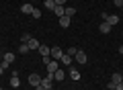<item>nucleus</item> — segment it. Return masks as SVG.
<instances>
[{
	"label": "nucleus",
	"instance_id": "1",
	"mask_svg": "<svg viewBox=\"0 0 123 90\" xmlns=\"http://www.w3.org/2000/svg\"><path fill=\"white\" fill-rule=\"evenodd\" d=\"M43 61H45V70H47L49 74H53L55 70H60V61H57V60H51V57H43Z\"/></svg>",
	"mask_w": 123,
	"mask_h": 90
},
{
	"label": "nucleus",
	"instance_id": "2",
	"mask_svg": "<svg viewBox=\"0 0 123 90\" xmlns=\"http://www.w3.org/2000/svg\"><path fill=\"white\" fill-rule=\"evenodd\" d=\"M74 61H78L80 66L88 64V55H86V51H82V49H78V51H76V55H74Z\"/></svg>",
	"mask_w": 123,
	"mask_h": 90
},
{
	"label": "nucleus",
	"instance_id": "3",
	"mask_svg": "<svg viewBox=\"0 0 123 90\" xmlns=\"http://www.w3.org/2000/svg\"><path fill=\"white\" fill-rule=\"evenodd\" d=\"M64 53H66V51H62V47H57V45H53V47H51V53H49V57H51V60H57V61H60Z\"/></svg>",
	"mask_w": 123,
	"mask_h": 90
},
{
	"label": "nucleus",
	"instance_id": "4",
	"mask_svg": "<svg viewBox=\"0 0 123 90\" xmlns=\"http://www.w3.org/2000/svg\"><path fill=\"white\" fill-rule=\"evenodd\" d=\"M29 84L31 86H39L41 84V76H39V74H31V76H29Z\"/></svg>",
	"mask_w": 123,
	"mask_h": 90
},
{
	"label": "nucleus",
	"instance_id": "5",
	"mask_svg": "<svg viewBox=\"0 0 123 90\" xmlns=\"http://www.w3.org/2000/svg\"><path fill=\"white\" fill-rule=\"evenodd\" d=\"M10 86H12V88H18V86H21V80H18V72H17V70L12 72V78H10Z\"/></svg>",
	"mask_w": 123,
	"mask_h": 90
},
{
	"label": "nucleus",
	"instance_id": "6",
	"mask_svg": "<svg viewBox=\"0 0 123 90\" xmlns=\"http://www.w3.org/2000/svg\"><path fill=\"white\" fill-rule=\"evenodd\" d=\"M37 51H39L43 57H49V53H51V47H49V45H39V49H37Z\"/></svg>",
	"mask_w": 123,
	"mask_h": 90
},
{
	"label": "nucleus",
	"instance_id": "7",
	"mask_svg": "<svg viewBox=\"0 0 123 90\" xmlns=\"http://www.w3.org/2000/svg\"><path fill=\"white\" fill-rule=\"evenodd\" d=\"M98 31H101L103 35H107V33H111V25H109V23H107V21H103L101 25H98Z\"/></svg>",
	"mask_w": 123,
	"mask_h": 90
},
{
	"label": "nucleus",
	"instance_id": "8",
	"mask_svg": "<svg viewBox=\"0 0 123 90\" xmlns=\"http://www.w3.org/2000/svg\"><path fill=\"white\" fill-rule=\"evenodd\" d=\"M64 78H66V72H64V70H55V72H53V80H57V82H62L64 80Z\"/></svg>",
	"mask_w": 123,
	"mask_h": 90
},
{
	"label": "nucleus",
	"instance_id": "9",
	"mask_svg": "<svg viewBox=\"0 0 123 90\" xmlns=\"http://www.w3.org/2000/svg\"><path fill=\"white\" fill-rule=\"evenodd\" d=\"M60 61H62L64 66H72V64H74V57H72V55H68V53H64Z\"/></svg>",
	"mask_w": 123,
	"mask_h": 90
},
{
	"label": "nucleus",
	"instance_id": "10",
	"mask_svg": "<svg viewBox=\"0 0 123 90\" xmlns=\"http://www.w3.org/2000/svg\"><path fill=\"white\" fill-rule=\"evenodd\" d=\"M107 23H109L111 27L119 25V14H109V17H107Z\"/></svg>",
	"mask_w": 123,
	"mask_h": 90
},
{
	"label": "nucleus",
	"instance_id": "11",
	"mask_svg": "<svg viewBox=\"0 0 123 90\" xmlns=\"http://www.w3.org/2000/svg\"><path fill=\"white\" fill-rule=\"evenodd\" d=\"M53 14H55L57 18L64 17V14H66V6H57V4H55V8H53Z\"/></svg>",
	"mask_w": 123,
	"mask_h": 90
},
{
	"label": "nucleus",
	"instance_id": "12",
	"mask_svg": "<svg viewBox=\"0 0 123 90\" xmlns=\"http://www.w3.org/2000/svg\"><path fill=\"white\" fill-rule=\"evenodd\" d=\"M33 8H35L33 4H29V2H25V4L21 6V12H25V14H31V12H33Z\"/></svg>",
	"mask_w": 123,
	"mask_h": 90
},
{
	"label": "nucleus",
	"instance_id": "13",
	"mask_svg": "<svg viewBox=\"0 0 123 90\" xmlns=\"http://www.w3.org/2000/svg\"><path fill=\"white\" fill-rule=\"evenodd\" d=\"M70 23H72L70 17H66V14H64V17H60V27H64V29H66V27H70Z\"/></svg>",
	"mask_w": 123,
	"mask_h": 90
},
{
	"label": "nucleus",
	"instance_id": "14",
	"mask_svg": "<svg viewBox=\"0 0 123 90\" xmlns=\"http://www.w3.org/2000/svg\"><path fill=\"white\" fill-rule=\"evenodd\" d=\"M41 84H43V86L45 84H53V74L47 72V74H45V78H41Z\"/></svg>",
	"mask_w": 123,
	"mask_h": 90
},
{
	"label": "nucleus",
	"instance_id": "15",
	"mask_svg": "<svg viewBox=\"0 0 123 90\" xmlns=\"http://www.w3.org/2000/svg\"><path fill=\"white\" fill-rule=\"evenodd\" d=\"M0 61H6V64H12V61H14V53H4Z\"/></svg>",
	"mask_w": 123,
	"mask_h": 90
},
{
	"label": "nucleus",
	"instance_id": "16",
	"mask_svg": "<svg viewBox=\"0 0 123 90\" xmlns=\"http://www.w3.org/2000/svg\"><path fill=\"white\" fill-rule=\"evenodd\" d=\"M111 82H113V84H119V82H123V76H121V74H117V72L111 74Z\"/></svg>",
	"mask_w": 123,
	"mask_h": 90
},
{
	"label": "nucleus",
	"instance_id": "17",
	"mask_svg": "<svg viewBox=\"0 0 123 90\" xmlns=\"http://www.w3.org/2000/svg\"><path fill=\"white\" fill-rule=\"evenodd\" d=\"M70 78H72L74 82H78L82 76H80V72H78V70H74V68H72V70H70Z\"/></svg>",
	"mask_w": 123,
	"mask_h": 90
},
{
	"label": "nucleus",
	"instance_id": "18",
	"mask_svg": "<svg viewBox=\"0 0 123 90\" xmlns=\"http://www.w3.org/2000/svg\"><path fill=\"white\" fill-rule=\"evenodd\" d=\"M31 49H29V43H21V45H18V53H23V55H25V53H29Z\"/></svg>",
	"mask_w": 123,
	"mask_h": 90
},
{
	"label": "nucleus",
	"instance_id": "19",
	"mask_svg": "<svg viewBox=\"0 0 123 90\" xmlns=\"http://www.w3.org/2000/svg\"><path fill=\"white\" fill-rule=\"evenodd\" d=\"M39 45H41V43L37 41V39H33V37L29 39V49H39Z\"/></svg>",
	"mask_w": 123,
	"mask_h": 90
},
{
	"label": "nucleus",
	"instance_id": "20",
	"mask_svg": "<svg viewBox=\"0 0 123 90\" xmlns=\"http://www.w3.org/2000/svg\"><path fill=\"white\" fill-rule=\"evenodd\" d=\"M74 14H76V8H74V6H66V17H74Z\"/></svg>",
	"mask_w": 123,
	"mask_h": 90
},
{
	"label": "nucleus",
	"instance_id": "21",
	"mask_svg": "<svg viewBox=\"0 0 123 90\" xmlns=\"http://www.w3.org/2000/svg\"><path fill=\"white\" fill-rule=\"evenodd\" d=\"M45 8H47V10H53V8H55V2H53V0H45Z\"/></svg>",
	"mask_w": 123,
	"mask_h": 90
},
{
	"label": "nucleus",
	"instance_id": "22",
	"mask_svg": "<svg viewBox=\"0 0 123 90\" xmlns=\"http://www.w3.org/2000/svg\"><path fill=\"white\" fill-rule=\"evenodd\" d=\"M41 14H43V12H41L39 8H33V12H31V17H33V18H41Z\"/></svg>",
	"mask_w": 123,
	"mask_h": 90
},
{
	"label": "nucleus",
	"instance_id": "23",
	"mask_svg": "<svg viewBox=\"0 0 123 90\" xmlns=\"http://www.w3.org/2000/svg\"><path fill=\"white\" fill-rule=\"evenodd\" d=\"M29 39H31L29 33H23V35H21V43H29Z\"/></svg>",
	"mask_w": 123,
	"mask_h": 90
},
{
	"label": "nucleus",
	"instance_id": "24",
	"mask_svg": "<svg viewBox=\"0 0 123 90\" xmlns=\"http://www.w3.org/2000/svg\"><path fill=\"white\" fill-rule=\"evenodd\" d=\"M76 51H78V49H76V47H70V49H68L66 53H68V55H72V57H74V55H76Z\"/></svg>",
	"mask_w": 123,
	"mask_h": 90
},
{
	"label": "nucleus",
	"instance_id": "25",
	"mask_svg": "<svg viewBox=\"0 0 123 90\" xmlns=\"http://www.w3.org/2000/svg\"><path fill=\"white\" fill-rule=\"evenodd\" d=\"M53 2H55L57 6H66V2H68V0H53Z\"/></svg>",
	"mask_w": 123,
	"mask_h": 90
},
{
	"label": "nucleus",
	"instance_id": "26",
	"mask_svg": "<svg viewBox=\"0 0 123 90\" xmlns=\"http://www.w3.org/2000/svg\"><path fill=\"white\" fill-rule=\"evenodd\" d=\"M115 6H117V8H121V6H123V0H115Z\"/></svg>",
	"mask_w": 123,
	"mask_h": 90
},
{
	"label": "nucleus",
	"instance_id": "27",
	"mask_svg": "<svg viewBox=\"0 0 123 90\" xmlns=\"http://www.w3.org/2000/svg\"><path fill=\"white\" fill-rule=\"evenodd\" d=\"M41 86H43V84H41ZM43 88H45V90H53V84H45Z\"/></svg>",
	"mask_w": 123,
	"mask_h": 90
},
{
	"label": "nucleus",
	"instance_id": "28",
	"mask_svg": "<svg viewBox=\"0 0 123 90\" xmlns=\"http://www.w3.org/2000/svg\"><path fill=\"white\" fill-rule=\"evenodd\" d=\"M115 90H123V82H119V84L115 86Z\"/></svg>",
	"mask_w": 123,
	"mask_h": 90
},
{
	"label": "nucleus",
	"instance_id": "29",
	"mask_svg": "<svg viewBox=\"0 0 123 90\" xmlns=\"http://www.w3.org/2000/svg\"><path fill=\"white\" fill-rule=\"evenodd\" d=\"M117 51H119V55H123V45H121V47L117 49Z\"/></svg>",
	"mask_w": 123,
	"mask_h": 90
},
{
	"label": "nucleus",
	"instance_id": "30",
	"mask_svg": "<svg viewBox=\"0 0 123 90\" xmlns=\"http://www.w3.org/2000/svg\"><path fill=\"white\" fill-rule=\"evenodd\" d=\"M35 90H45V88H43V86L39 84V86H35Z\"/></svg>",
	"mask_w": 123,
	"mask_h": 90
},
{
	"label": "nucleus",
	"instance_id": "31",
	"mask_svg": "<svg viewBox=\"0 0 123 90\" xmlns=\"http://www.w3.org/2000/svg\"><path fill=\"white\" fill-rule=\"evenodd\" d=\"M2 74H4V68H2V66H0V76H2Z\"/></svg>",
	"mask_w": 123,
	"mask_h": 90
},
{
	"label": "nucleus",
	"instance_id": "32",
	"mask_svg": "<svg viewBox=\"0 0 123 90\" xmlns=\"http://www.w3.org/2000/svg\"><path fill=\"white\" fill-rule=\"evenodd\" d=\"M121 12H123V6H121Z\"/></svg>",
	"mask_w": 123,
	"mask_h": 90
},
{
	"label": "nucleus",
	"instance_id": "33",
	"mask_svg": "<svg viewBox=\"0 0 123 90\" xmlns=\"http://www.w3.org/2000/svg\"><path fill=\"white\" fill-rule=\"evenodd\" d=\"M0 90H2V86H0Z\"/></svg>",
	"mask_w": 123,
	"mask_h": 90
}]
</instances>
